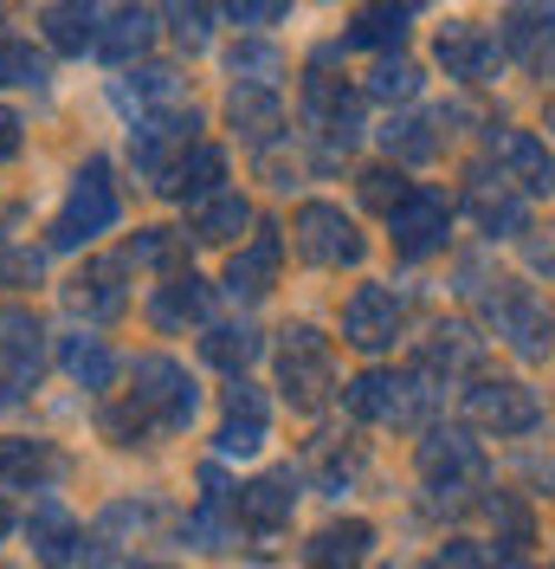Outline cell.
Here are the masks:
<instances>
[{
	"instance_id": "1",
	"label": "cell",
	"mask_w": 555,
	"mask_h": 569,
	"mask_svg": "<svg viewBox=\"0 0 555 569\" xmlns=\"http://www.w3.org/2000/svg\"><path fill=\"white\" fill-rule=\"evenodd\" d=\"M117 220H123V194L110 181V162L91 156L78 169V181H71V194H65V208H59V220H52V233H46V247L71 252V247H84V240H98V233H110Z\"/></svg>"
},
{
	"instance_id": "2",
	"label": "cell",
	"mask_w": 555,
	"mask_h": 569,
	"mask_svg": "<svg viewBox=\"0 0 555 569\" xmlns=\"http://www.w3.org/2000/svg\"><path fill=\"white\" fill-rule=\"evenodd\" d=\"M130 401L162 433H188L194 415H201V389H194V376L174 356H137V389H130Z\"/></svg>"
},
{
	"instance_id": "3",
	"label": "cell",
	"mask_w": 555,
	"mask_h": 569,
	"mask_svg": "<svg viewBox=\"0 0 555 569\" xmlns=\"http://www.w3.org/2000/svg\"><path fill=\"white\" fill-rule=\"evenodd\" d=\"M194 130H201V110H194V104L142 110L137 130H130V156H137V169H142L149 181H155V188H162L174 162H181V156H188V149L201 142Z\"/></svg>"
},
{
	"instance_id": "4",
	"label": "cell",
	"mask_w": 555,
	"mask_h": 569,
	"mask_svg": "<svg viewBox=\"0 0 555 569\" xmlns=\"http://www.w3.org/2000/svg\"><path fill=\"white\" fill-rule=\"evenodd\" d=\"M291 240H297V252L311 266H362V252H369L355 220L343 208H330V201H304L297 220H291Z\"/></svg>"
},
{
	"instance_id": "5",
	"label": "cell",
	"mask_w": 555,
	"mask_h": 569,
	"mask_svg": "<svg viewBox=\"0 0 555 569\" xmlns=\"http://www.w3.org/2000/svg\"><path fill=\"white\" fill-rule=\"evenodd\" d=\"M278 389L291 395V408H316L330 389V350L311 323L284 330V350H278Z\"/></svg>"
},
{
	"instance_id": "6",
	"label": "cell",
	"mask_w": 555,
	"mask_h": 569,
	"mask_svg": "<svg viewBox=\"0 0 555 569\" xmlns=\"http://www.w3.org/2000/svg\"><path fill=\"white\" fill-rule=\"evenodd\" d=\"M39 382V318L0 311V408H20Z\"/></svg>"
},
{
	"instance_id": "7",
	"label": "cell",
	"mask_w": 555,
	"mask_h": 569,
	"mask_svg": "<svg viewBox=\"0 0 555 569\" xmlns=\"http://www.w3.org/2000/svg\"><path fill=\"white\" fill-rule=\"evenodd\" d=\"M213 440H220L226 460H245V453H259L272 440V408H265V395L252 389L245 376L226 389V415H220V433Z\"/></svg>"
},
{
	"instance_id": "8",
	"label": "cell",
	"mask_w": 555,
	"mask_h": 569,
	"mask_svg": "<svg viewBox=\"0 0 555 569\" xmlns=\"http://www.w3.org/2000/svg\"><path fill=\"white\" fill-rule=\"evenodd\" d=\"M123 279H130V259H91V266H84V272L65 284V305H71L84 323H110L123 305H130Z\"/></svg>"
},
{
	"instance_id": "9",
	"label": "cell",
	"mask_w": 555,
	"mask_h": 569,
	"mask_svg": "<svg viewBox=\"0 0 555 569\" xmlns=\"http://www.w3.org/2000/svg\"><path fill=\"white\" fill-rule=\"evenodd\" d=\"M291 505H297V479H291V466H284V472H265V479H252V486H240V498H233L240 531H252V537H278L284 525H291Z\"/></svg>"
},
{
	"instance_id": "10",
	"label": "cell",
	"mask_w": 555,
	"mask_h": 569,
	"mask_svg": "<svg viewBox=\"0 0 555 569\" xmlns=\"http://www.w3.org/2000/svg\"><path fill=\"white\" fill-rule=\"evenodd\" d=\"M394 330H401V298L387 284H362L343 311V337L355 350H382V343H394Z\"/></svg>"
},
{
	"instance_id": "11",
	"label": "cell",
	"mask_w": 555,
	"mask_h": 569,
	"mask_svg": "<svg viewBox=\"0 0 555 569\" xmlns=\"http://www.w3.org/2000/svg\"><path fill=\"white\" fill-rule=\"evenodd\" d=\"M304 117H311V130H323L330 142H355L362 137V104L349 98L336 78H323V71L304 78Z\"/></svg>"
},
{
	"instance_id": "12",
	"label": "cell",
	"mask_w": 555,
	"mask_h": 569,
	"mask_svg": "<svg viewBox=\"0 0 555 569\" xmlns=\"http://www.w3.org/2000/svg\"><path fill=\"white\" fill-rule=\"evenodd\" d=\"M208 305H213V284H208V279H194V272H174L169 284H155V298H149V323L174 337V330H188V323L208 318Z\"/></svg>"
},
{
	"instance_id": "13",
	"label": "cell",
	"mask_w": 555,
	"mask_h": 569,
	"mask_svg": "<svg viewBox=\"0 0 555 569\" xmlns=\"http://www.w3.org/2000/svg\"><path fill=\"white\" fill-rule=\"evenodd\" d=\"M27 537H33V557L46 569H71V557H78V518H71L59 498H39L33 518H27Z\"/></svg>"
},
{
	"instance_id": "14",
	"label": "cell",
	"mask_w": 555,
	"mask_h": 569,
	"mask_svg": "<svg viewBox=\"0 0 555 569\" xmlns=\"http://www.w3.org/2000/svg\"><path fill=\"white\" fill-rule=\"evenodd\" d=\"M387 227H394V247L407 259H420V252H433L446 240V201L440 194H407L401 208L387 213Z\"/></svg>"
},
{
	"instance_id": "15",
	"label": "cell",
	"mask_w": 555,
	"mask_h": 569,
	"mask_svg": "<svg viewBox=\"0 0 555 569\" xmlns=\"http://www.w3.org/2000/svg\"><path fill=\"white\" fill-rule=\"evenodd\" d=\"M59 453L52 440H0V492H39L59 479Z\"/></svg>"
},
{
	"instance_id": "16",
	"label": "cell",
	"mask_w": 555,
	"mask_h": 569,
	"mask_svg": "<svg viewBox=\"0 0 555 569\" xmlns=\"http://www.w3.org/2000/svg\"><path fill=\"white\" fill-rule=\"evenodd\" d=\"M278 259H284V240H278V227H259V240L245 252H233V266H226V291L233 298H265L278 284Z\"/></svg>"
},
{
	"instance_id": "17",
	"label": "cell",
	"mask_w": 555,
	"mask_h": 569,
	"mask_svg": "<svg viewBox=\"0 0 555 569\" xmlns=\"http://www.w3.org/2000/svg\"><path fill=\"white\" fill-rule=\"evenodd\" d=\"M226 181V149H213V142H194L181 162L169 169V181H162V194H174V201H201L208 208L213 188Z\"/></svg>"
},
{
	"instance_id": "18",
	"label": "cell",
	"mask_w": 555,
	"mask_h": 569,
	"mask_svg": "<svg viewBox=\"0 0 555 569\" xmlns=\"http://www.w3.org/2000/svg\"><path fill=\"white\" fill-rule=\"evenodd\" d=\"M226 123L240 130L245 142H265L284 130V104H278V91H265V84H233V98H226Z\"/></svg>"
},
{
	"instance_id": "19",
	"label": "cell",
	"mask_w": 555,
	"mask_h": 569,
	"mask_svg": "<svg viewBox=\"0 0 555 569\" xmlns=\"http://www.w3.org/2000/svg\"><path fill=\"white\" fill-rule=\"evenodd\" d=\"M149 39H155V13H149L142 0H123L104 20V33H98V52H104L110 66H130V59L149 52Z\"/></svg>"
},
{
	"instance_id": "20",
	"label": "cell",
	"mask_w": 555,
	"mask_h": 569,
	"mask_svg": "<svg viewBox=\"0 0 555 569\" xmlns=\"http://www.w3.org/2000/svg\"><path fill=\"white\" fill-rule=\"evenodd\" d=\"M369 543H375V531H369L362 518H343V525H323V531L304 543V563L311 569H355L369 557Z\"/></svg>"
},
{
	"instance_id": "21",
	"label": "cell",
	"mask_w": 555,
	"mask_h": 569,
	"mask_svg": "<svg viewBox=\"0 0 555 569\" xmlns=\"http://www.w3.org/2000/svg\"><path fill=\"white\" fill-rule=\"evenodd\" d=\"M39 27L59 52H84V46H98V0H52Z\"/></svg>"
},
{
	"instance_id": "22",
	"label": "cell",
	"mask_w": 555,
	"mask_h": 569,
	"mask_svg": "<svg viewBox=\"0 0 555 569\" xmlns=\"http://www.w3.org/2000/svg\"><path fill=\"white\" fill-rule=\"evenodd\" d=\"M349 415L355 421H394V415H407V395H401V382L394 376H382V369H369V376H355L343 389Z\"/></svg>"
},
{
	"instance_id": "23",
	"label": "cell",
	"mask_w": 555,
	"mask_h": 569,
	"mask_svg": "<svg viewBox=\"0 0 555 569\" xmlns=\"http://www.w3.org/2000/svg\"><path fill=\"white\" fill-rule=\"evenodd\" d=\"M59 369H65L78 389H110L117 356L104 350V337H65V343H59Z\"/></svg>"
},
{
	"instance_id": "24",
	"label": "cell",
	"mask_w": 555,
	"mask_h": 569,
	"mask_svg": "<svg viewBox=\"0 0 555 569\" xmlns=\"http://www.w3.org/2000/svg\"><path fill=\"white\" fill-rule=\"evenodd\" d=\"M201 356H208L213 369H226V376L240 382L245 369L259 362V330H252V323H220V330H208Z\"/></svg>"
},
{
	"instance_id": "25",
	"label": "cell",
	"mask_w": 555,
	"mask_h": 569,
	"mask_svg": "<svg viewBox=\"0 0 555 569\" xmlns=\"http://www.w3.org/2000/svg\"><path fill=\"white\" fill-rule=\"evenodd\" d=\"M226 71H233L240 84H265V91H272L278 71H284V52H278V46H265V39H240V46L226 52Z\"/></svg>"
},
{
	"instance_id": "26",
	"label": "cell",
	"mask_w": 555,
	"mask_h": 569,
	"mask_svg": "<svg viewBox=\"0 0 555 569\" xmlns=\"http://www.w3.org/2000/svg\"><path fill=\"white\" fill-rule=\"evenodd\" d=\"M46 52H33L27 39H0V84H13V91H46Z\"/></svg>"
},
{
	"instance_id": "27",
	"label": "cell",
	"mask_w": 555,
	"mask_h": 569,
	"mask_svg": "<svg viewBox=\"0 0 555 569\" xmlns=\"http://www.w3.org/2000/svg\"><path fill=\"white\" fill-rule=\"evenodd\" d=\"M240 227H252V208L240 194H213L208 208H194V240H233Z\"/></svg>"
},
{
	"instance_id": "28",
	"label": "cell",
	"mask_w": 555,
	"mask_h": 569,
	"mask_svg": "<svg viewBox=\"0 0 555 569\" xmlns=\"http://www.w3.org/2000/svg\"><path fill=\"white\" fill-rule=\"evenodd\" d=\"M407 39V7H369V13H355V27H349V46H401Z\"/></svg>"
},
{
	"instance_id": "29",
	"label": "cell",
	"mask_w": 555,
	"mask_h": 569,
	"mask_svg": "<svg viewBox=\"0 0 555 569\" xmlns=\"http://www.w3.org/2000/svg\"><path fill=\"white\" fill-rule=\"evenodd\" d=\"M420 466H426V479H458V472H472V466H478V447H472V440H458V433H433V440H426V453H420Z\"/></svg>"
},
{
	"instance_id": "30",
	"label": "cell",
	"mask_w": 555,
	"mask_h": 569,
	"mask_svg": "<svg viewBox=\"0 0 555 569\" xmlns=\"http://www.w3.org/2000/svg\"><path fill=\"white\" fill-rule=\"evenodd\" d=\"M162 20L174 27V39L188 52H201L213 39V0H162Z\"/></svg>"
},
{
	"instance_id": "31",
	"label": "cell",
	"mask_w": 555,
	"mask_h": 569,
	"mask_svg": "<svg viewBox=\"0 0 555 569\" xmlns=\"http://www.w3.org/2000/svg\"><path fill=\"white\" fill-rule=\"evenodd\" d=\"M123 104H155V110H169L174 98H181V71H169V66H149V71H137L123 91H117Z\"/></svg>"
},
{
	"instance_id": "32",
	"label": "cell",
	"mask_w": 555,
	"mask_h": 569,
	"mask_svg": "<svg viewBox=\"0 0 555 569\" xmlns=\"http://www.w3.org/2000/svg\"><path fill=\"white\" fill-rule=\"evenodd\" d=\"M440 59H446V71H458V78H478V71L491 66V46L478 33H465V27H452V33H440Z\"/></svg>"
},
{
	"instance_id": "33",
	"label": "cell",
	"mask_w": 555,
	"mask_h": 569,
	"mask_svg": "<svg viewBox=\"0 0 555 569\" xmlns=\"http://www.w3.org/2000/svg\"><path fill=\"white\" fill-rule=\"evenodd\" d=\"M485 421H497V427H529L536 421V408H529V395H517V389H485L478 401H472Z\"/></svg>"
},
{
	"instance_id": "34",
	"label": "cell",
	"mask_w": 555,
	"mask_h": 569,
	"mask_svg": "<svg viewBox=\"0 0 555 569\" xmlns=\"http://www.w3.org/2000/svg\"><path fill=\"white\" fill-rule=\"evenodd\" d=\"M174 266V259H181V240H174L169 227H142L137 233V247H130V266Z\"/></svg>"
},
{
	"instance_id": "35",
	"label": "cell",
	"mask_w": 555,
	"mask_h": 569,
	"mask_svg": "<svg viewBox=\"0 0 555 569\" xmlns=\"http://www.w3.org/2000/svg\"><path fill=\"white\" fill-rule=\"evenodd\" d=\"M220 13L240 20V27H272V20L291 13V0H220Z\"/></svg>"
},
{
	"instance_id": "36",
	"label": "cell",
	"mask_w": 555,
	"mask_h": 569,
	"mask_svg": "<svg viewBox=\"0 0 555 569\" xmlns=\"http://www.w3.org/2000/svg\"><path fill=\"white\" fill-rule=\"evenodd\" d=\"M414 84H420V71L401 66V59H382L375 78H369V91H375V98H414Z\"/></svg>"
},
{
	"instance_id": "37",
	"label": "cell",
	"mask_w": 555,
	"mask_h": 569,
	"mask_svg": "<svg viewBox=\"0 0 555 569\" xmlns=\"http://www.w3.org/2000/svg\"><path fill=\"white\" fill-rule=\"evenodd\" d=\"M149 427H155V421L142 415L137 401H130V408H110V415H104V433L117 440V447H142V433H149Z\"/></svg>"
},
{
	"instance_id": "38",
	"label": "cell",
	"mask_w": 555,
	"mask_h": 569,
	"mask_svg": "<svg viewBox=\"0 0 555 569\" xmlns=\"http://www.w3.org/2000/svg\"><path fill=\"white\" fill-rule=\"evenodd\" d=\"M362 194H369L375 208H387V213L407 201V188H401V176H394V169H369V176H362Z\"/></svg>"
},
{
	"instance_id": "39",
	"label": "cell",
	"mask_w": 555,
	"mask_h": 569,
	"mask_svg": "<svg viewBox=\"0 0 555 569\" xmlns=\"http://www.w3.org/2000/svg\"><path fill=\"white\" fill-rule=\"evenodd\" d=\"M387 149H401V156H433V137H426V123L407 117V123H394L387 130Z\"/></svg>"
},
{
	"instance_id": "40",
	"label": "cell",
	"mask_w": 555,
	"mask_h": 569,
	"mask_svg": "<svg viewBox=\"0 0 555 569\" xmlns=\"http://www.w3.org/2000/svg\"><path fill=\"white\" fill-rule=\"evenodd\" d=\"M39 272V252H13L0 240V284H27Z\"/></svg>"
},
{
	"instance_id": "41",
	"label": "cell",
	"mask_w": 555,
	"mask_h": 569,
	"mask_svg": "<svg viewBox=\"0 0 555 569\" xmlns=\"http://www.w3.org/2000/svg\"><path fill=\"white\" fill-rule=\"evenodd\" d=\"M7 156H20V117L13 110H0V162Z\"/></svg>"
},
{
	"instance_id": "42",
	"label": "cell",
	"mask_w": 555,
	"mask_h": 569,
	"mask_svg": "<svg viewBox=\"0 0 555 569\" xmlns=\"http://www.w3.org/2000/svg\"><path fill=\"white\" fill-rule=\"evenodd\" d=\"M130 569H162V563H130Z\"/></svg>"
},
{
	"instance_id": "43",
	"label": "cell",
	"mask_w": 555,
	"mask_h": 569,
	"mask_svg": "<svg viewBox=\"0 0 555 569\" xmlns=\"http://www.w3.org/2000/svg\"><path fill=\"white\" fill-rule=\"evenodd\" d=\"M0 531H7V505H0Z\"/></svg>"
}]
</instances>
